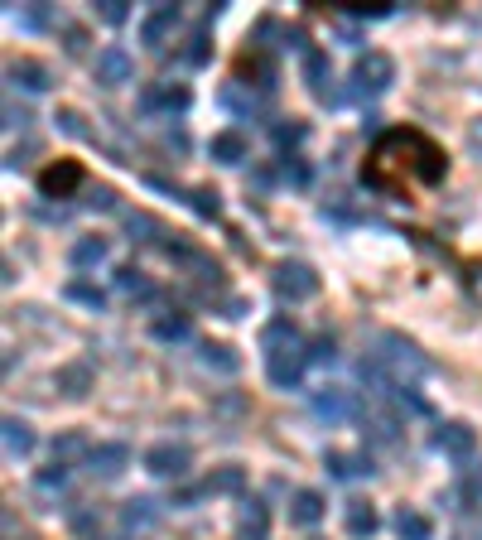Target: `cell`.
Segmentation results:
<instances>
[{
    "label": "cell",
    "instance_id": "obj_1",
    "mask_svg": "<svg viewBox=\"0 0 482 540\" xmlns=\"http://www.w3.org/2000/svg\"><path fill=\"white\" fill-rule=\"evenodd\" d=\"M362 179L376 193H410L415 179L420 184H439L444 179V150L425 131H386L376 140Z\"/></svg>",
    "mask_w": 482,
    "mask_h": 540
},
{
    "label": "cell",
    "instance_id": "obj_2",
    "mask_svg": "<svg viewBox=\"0 0 482 540\" xmlns=\"http://www.w3.org/2000/svg\"><path fill=\"white\" fill-rule=\"evenodd\" d=\"M261 352H266V372L280 391H295L299 377H304V362H309V348L299 338V328L290 319H275L261 333Z\"/></svg>",
    "mask_w": 482,
    "mask_h": 540
},
{
    "label": "cell",
    "instance_id": "obj_3",
    "mask_svg": "<svg viewBox=\"0 0 482 540\" xmlns=\"http://www.w3.org/2000/svg\"><path fill=\"white\" fill-rule=\"evenodd\" d=\"M391 82H396V63L376 49L352 63V97H381Z\"/></svg>",
    "mask_w": 482,
    "mask_h": 540
},
{
    "label": "cell",
    "instance_id": "obj_4",
    "mask_svg": "<svg viewBox=\"0 0 482 540\" xmlns=\"http://www.w3.org/2000/svg\"><path fill=\"white\" fill-rule=\"evenodd\" d=\"M270 285H275V295L290 299V304H304V299L319 295V275H314V266H304V261H280L275 275H270Z\"/></svg>",
    "mask_w": 482,
    "mask_h": 540
},
{
    "label": "cell",
    "instance_id": "obj_5",
    "mask_svg": "<svg viewBox=\"0 0 482 540\" xmlns=\"http://www.w3.org/2000/svg\"><path fill=\"white\" fill-rule=\"evenodd\" d=\"M381 367H391V372H405V377H425L429 372V357L410 338H401V333H381Z\"/></svg>",
    "mask_w": 482,
    "mask_h": 540
},
{
    "label": "cell",
    "instance_id": "obj_6",
    "mask_svg": "<svg viewBox=\"0 0 482 540\" xmlns=\"http://www.w3.org/2000/svg\"><path fill=\"white\" fill-rule=\"evenodd\" d=\"M241 487H246V473H241V468H217V473H208L198 487L174 492V507H193L198 497H232V492H241Z\"/></svg>",
    "mask_w": 482,
    "mask_h": 540
},
{
    "label": "cell",
    "instance_id": "obj_7",
    "mask_svg": "<svg viewBox=\"0 0 482 540\" xmlns=\"http://www.w3.org/2000/svg\"><path fill=\"white\" fill-rule=\"evenodd\" d=\"M145 468H150L155 478H184L188 468H193V454H188V444L164 439V444H155V449L145 454Z\"/></svg>",
    "mask_w": 482,
    "mask_h": 540
},
{
    "label": "cell",
    "instance_id": "obj_8",
    "mask_svg": "<svg viewBox=\"0 0 482 540\" xmlns=\"http://www.w3.org/2000/svg\"><path fill=\"white\" fill-rule=\"evenodd\" d=\"M145 184H150V189L174 193V198H184L198 217H222V198H217V189H179V184H169L164 174H145Z\"/></svg>",
    "mask_w": 482,
    "mask_h": 540
},
{
    "label": "cell",
    "instance_id": "obj_9",
    "mask_svg": "<svg viewBox=\"0 0 482 540\" xmlns=\"http://www.w3.org/2000/svg\"><path fill=\"white\" fill-rule=\"evenodd\" d=\"M179 20H184L179 5H155V10L140 20V44H145V49H164V39L179 29Z\"/></svg>",
    "mask_w": 482,
    "mask_h": 540
},
{
    "label": "cell",
    "instance_id": "obj_10",
    "mask_svg": "<svg viewBox=\"0 0 482 540\" xmlns=\"http://www.w3.org/2000/svg\"><path fill=\"white\" fill-rule=\"evenodd\" d=\"M352 410H357V401H352L348 386H323V391H314V415H319L323 425H343Z\"/></svg>",
    "mask_w": 482,
    "mask_h": 540
},
{
    "label": "cell",
    "instance_id": "obj_11",
    "mask_svg": "<svg viewBox=\"0 0 482 540\" xmlns=\"http://www.w3.org/2000/svg\"><path fill=\"white\" fill-rule=\"evenodd\" d=\"M434 449H439V454H449V459H473L478 434L468 430L463 420H449V425H439V430H434Z\"/></svg>",
    "mask_w": 482,
    "mask_h": 540
},
{
    "label": "cell",
    "instance_id": "obj_12",
    "mask_svg": "<svg viewBox=\"0 0 482 540\" xmlns=\"http://www.w3.org/2000/svg\"><path fill=\"white\" fill-rule=\"evenodd\" d=\"M126 468H131V449H126V444H97V449H92V459H87V473H92V478H102V483L121 478Z\"/></svg>",
    "mask_w": 482,
    "mask_h": 540
},
{
    "label": "cell",
    "instance_id": "obj_13",
    "mask_svg": "<svg viewBox=\"0 0 482 540\" xmlns=\"http://www.w3.org/2000/svg\"><path fill=\"white\" fill-rule=\"evenodd\" d=\"M131 78H135V58L121 44H111V49L97 54V82L102 87H121V82H131Z\"/></svg>",
    "mask_w": 482,
    "mask_h": 540
},
{
    "label": "cell",
    "instance_id": "obj_14",
    "mask_svg": "<svg viewBox=\"0 0 482 540\" xmlns=\"http://www.w3.org/2000/svg\"><path fill=\"white\" fill-rule=\"evenodd\" d=\"M362 434H367L372 444H396V439H401V415L386 410V405H367V410H362Z\"/></svg>",
    "mask_w": 482,
    "mask_h": 540
},
{
    "label": "cell",
    "instance_id": "obj_15",
    "mask_svg": "<svg viewBox=\"0 0 482 540\" xmlns=\"http://www.w3.org/2000/svg\"><path fill=\"white\" fill-rule=\"evenodd\" d=\"M160 502L155 497H131L126 507H121V536H145L155 521H160Z\"/></svg>",
    "mask_w": 482,
    "mask_h": 540
},
{
    "label": "cell",
    "instance_id": "obj_16",
    "mask_svg": "<svg viewBox=\"0 0 482 540\" xmlns=\"http://www.w3.org/2000/svg\"><path fill=\"white\" fill-rule=\"evenodd\" d=\"M5 78L15 82V87H25V92H49V87H54L49 63H39V58H15V63L5 68Z\"/></svg>",
    "mask_w": 482,
    "mask_h": 540
},
{
    "label": "cell",
    "instance_id": "obj_17",
    "mask_svg": "<svg viewBox=\"0 0 482 540\" xmlns=\"http://www.w3.org/2000/svg\"><path fill=\"white\" fill-rule=\"evenodd\" d=\"M304 78H309V92L319 97L323 107H338V92H333V68H328V58L323 54H304Z\"/></svg>",
    "mask_w": 482,
    "mask_h": 540
},
{
    "label": "cell",
    "instance_id": "obj_18",
    "mask_svg": "<svg viewBox=\"0 0 482 540\" xmlns=\"http://www.w3.org/2000/svg\"><path fill=\"white\" fill-rule=\"evenodd\" d=\"M188 107V87L184 82H160V87H145L140 92V111H184Z\"/></svg>",
    "mask_w": 482,
    "mask_h": 540
},
{
    "label": "cell",
    "instance_id": "obj_19",
    "mask_svg": "<svg viewBox=\"0 0 482 540\" xmlns=\"http://www.w3.org/2000/svg\"><path fill=\"white\" fill-rule=\"evenodd\" d=\"M78 184H82L78 160H63V164H54V169H44V174H39V189H44V198H68Z\"/></svg>",
    "mask_w": 482,
    "mask_h": 540
},
{
    "label": "cell",
    "instance_id": "obj_20",
    "mask_svg": "<svg viewBox=\"0 0 482 540\" xmlns=\"http://www.w3.org/2000/svg\"><path fill=\"white\" fill-rule=\"evenodd\" d=\"M92 381H97L92 377V362H63V367L54 372V386L68 396V401H82V396L92 391Z\"/></svg>",
    "mask_w": 482,
    "mask_h": 540
},
{
    "label": "cell",
    "instance_id": "obj_21",
    "mask_svg": "<svg viewBox=\"0 0 482 540\" xmlns=\"http://www.w3.org/2000/svg\"><path fill=\"white\" fill-rule=\"evenodd\" d=\"M323 512H328V502L314 487H299L295 497H290V526H319Z\"/></svg>",
    "mask_w": 482,
    "mask_h": 540
},
{
    "label": "cell",
    "instance_id": "obj_22",
    "mask_svg": "<svg viewBox=\"0 0 482 540\" xmlns=\"http://www.w3.org/2000/svg\"><path fill=\"white\" fill-rule=\"evenodd\" d=\"M0 430H5V454H10V459H29V454H34V430H29L20 415H5Z\"/></svg>",
    "mask_w": 482,
    "mask_h": 540
},
{
    "label": "cell",
    "instance_id": "obj_23",
    "mask_svg": "<svg viewBox=\"0 0 482 540\" xmlns=\"http://www.w3.org/2000/svg\"><path fill=\"white\" fill-rule=\"evenodd\" d=\"M208 155H213L217 164H241L246 160V135L241 131H217L213 140H208Z\"/></svg>",
    "mask_w": 482,
    "mask_h": 540
},
{
    "label": "cell",
    "instance_id": "obj_24",
    "mask_svg": "<svg viewBox=\"0 0 482 540\" xmlns=\"http://www.w3.org/2000/svg\"><path fill=\"white\" fill-rule=\"evenodd\" d=\"M198 362H203L208 372H222V377H232V372H241L237 348H227V343H203V348H198Z\"/></svg>",
    "mask_w": 482,
    "mask_h": 540
},
{
    "label": "cell",
    "instance_id": "obj_25",
    "mask_svg": "<svg viewBox=\"0 0 482 540\" xmlns=\"http://www.w3.org/2000/svg\"><path fill=\"white\" fill-rule=\"evenodd\" d=\"M78 459H92V444H87V434L82 430H68V434H58L54 439V463H78Z\"/></svg>",
    "mask_w": 482,
    "mask_h": 540
},
{
    "label": "cell",
    "instance_id": "obj_26",
    "mask_svg": "<svg viewBox=\"0 0 482 540\" xmlns=\"http://www.w3.org/2000/svg\"><path fill=\"white\" fill-rule=\"evenodd\" d=\"M323 468L333 478H362V473H372V463L362 459V454H343V449H328L323 454Z\"/></svg>",
    "mask_w": 482,
    "mask_h": 540
},
{
    "label": "cell",
    "instance_id": "obj_27",
    "mask_svg": "<svg viewBox=\"0 0 482 540\" xmlns=\"http://www.w3.org/2000/svg\"><path fill=\"white\" fill-rule=\"evenodd\" d=\"M376 526H381V521H376V507H372V502L352 497V502H348V531H352V536H357V540H372Z\"/></svg>",
    "mask_w": 482,
    "mask_h": 540
},
{
    "label": "cell",
    "instance_id": "obj_28",
    "mask_svg": "<svg viewBox=\"0 0 482 540\" xmlns=\"http://www.w3.org/2000/svg\"><path fill=\"white\" fill-rule=\"evenodd\" d=\"M126 232H131V242H155V246H164V222L160 217H150V213H126Z\"/></svg>",
    "mask_w": 482,
    "mask_h": 540
},
{
    "label": "cell",
    "instance_id": "obj_29",
    "mask_svg": "<svg viewBox=\"0 0 482 540\" xmlns=\"http://www.w3.org/2000/svg\"><path fill=\"white\" fill-rule=\"evenodd\" d=\"M107 237H78V242H73V266L78 270H92V266H102V261H107Z\"/></svg>",
    "mask_w": 482,
    "mask_h": 540
},
{
    "label": "cell",
    "instance_id": "obj_30",
    "mask_svg": "<svg viewBox=\"0 0 482 540\" xmlns=\"http://www.w3.org/2000/svg\"><path fill=\"white\" fill-rule=\"evenodd\" d=\"M396 536H401V540H429V536H434V526H429L425 512L401 507V512H396Z\"/></svg>",
    "mask_w": 482,
    "mask_h": 540
},
{
    "label": "cell",
    "instance_id": "obj_31",
    "mask_svg": "<svg viewBox=\"0 0 482 540\" xmlns=\"http://www.w3.org/2000/svg\"><path fill=\"white\" fill-rule=\"evenodd\" d=\"M237 540H266V502H246L241 507Z\"/></svg>",
    "mask_w": 482,
    "mask_h": 540
},
{
    "label": "cell",
    "instance_id": "obj_32",
    "mask_svg": "<svg viewBox=\"0 0 482 540\" xmlns=\"http://www.w3.org/2000/svg\"><path fill=\"white\" fill-rule=\"evenodd\" d=\"M15 25L29 29V34H39V29L54 25V10H49V5H20V10H15Z\"/></svg>",
    "mask_w": 482,
    "mask_h": 540
},
{
    "label": "cell",
    "instance_id": "obj_33",
    "mask_svg": "<svg viewBox=\"0 0 482 540\" xmlns=\"http://www.w3.org/2000/svg\"><path fill=\"white\" fill-rule=\"evenodd\" d=\"M63 295L73 299V304H87V309H107V295L92 285V280H68V290Z\"/></svg>",
    "mask_w": 482,
    "mask_h": 540
},
{
    "label": "cell",
    "instance_id": "obj_34",
    "mask_svg": "<svg viewBox=\"0 0 482 540\" xmlns=\"http://www.w3.org/2000/svg\"><path fill=\"white\" fill-rule=\"evenodd\" d=\"M116 285H121L126 295H140V299L155 295V285L145 280V270H135V266H121V270H116Z\"/></svg>",
    "mask_w": 482,
    "mask_h": 540
},
{
    "label": "cell",
    "instance_id": "obj_35",
    "mask_svg": "<svg viewBox=\"0 0 482 540\" xmlns=\"http://www.w3.org/2000/svg\"><path fill=\"white\" fill-rule=\"evenodd\" d=\"M155 338H160V343H184L188 314H164V319H155Z\"/></svg>",
    "mask_w": 482,
    "mask_h": 540
},
{
    "label": "cell",
    "instance_id": "obj_36",
    "mask_svg": "<svg viewBox=\"0 0 482 540\" xmlns=\"http://www.w3.org/2000/svg\"><path fill=\"white\" fill-rule=\"evenodd\" d=\"M54 121H58V131H63V135H73V140H97V135H92L87 126H82V111H73V107H63V111L54 116Z\"/></svg>",
    "mask_w": 482,
    "mask_h": 540
},
{
    "label": "cell",
    "instance_id": "obj_37",
    "mask_svg": "<svg viewBox=\"0 0 482 540\" xmlns=\"http://www.w3.org/2000/svg\"><path fill=\"white\" fill-rule=\"evenodd\" d=\"M184 63L188 68H203V63H208V29H193V34H188Z\"/></svg>",
    "mask_w": 482,
    "mask_h": 540
},
{
    "label": "cell",
    "instance_id": "obj_38",
    "mask_svg": "<svg viewBox=\"0 0 482 540\" xmlns=\"http://www.w3.org/2000/svg\"><path fill=\"white\" fill-rule=\"evenodd\" d=\"M34 487H39V492H63V487H68V468H63V463H49V468H39Z\"/></svg>",
    "mask_w": 482,
    "mask_h": 540
},
{
    "label": "cell",
    "instance_id": "obj_39",
    "mask_svg": "<svg viewBox=\"0 0 482 540\" xmlns=\"http://www.w3.org/2000/svg\"><path fill=\"white\" fill-rule=\"evenodd\" d=\"M82 203H87V208H97V213H111V208H116V189H111V184H97V189H87Z\"/></svg>",
    "mask_w": 482,
    "mask_h": 540
},
{
    "label": "cell",
    "instance_id": "obj_40",
    "mask_svg": "<svg viewBox=\"0 0 482 540\" xmlns=\"http://www.w3.org/2000/svg\"><path fill=\"white\" fill-rule=\"evenodd\" d=\"M309 362H319V367H328V362H338V343L323 333V338H314L309 343Z\"/></svg>",
    "mask_w": 482,
    "mask_h": 540
},
{
    "label": "cell",
    "instance_id": "obj_41",
    "mask_svg": "<svg viewBox=\"0 0 482 540\" xmlns=\"http://www.w3.org/2000/svg\"><path fill=\"white\" fill-rule=\"evenodd\" d=\"M63 49L78 58V54H87V29L82 25H63Z\"/></svg>",
    "mask_w": 482,
    "mask_h": 540
},
{
    "label": "cell",
    "instance_id": "obj_42",
    "mask_svg": "<svg viewBox=\"0 0 482 540\" xmlns=\"http://www.w3.org/2000/svg\"><path fill=\"white\" fill-rule=\"evenodd\" d=\"M29 107H15V102H5V131H29Z\"/></svg>",
    "mask_w": 482,
    "mask_h": 540
},
{
    "label": "cell",
    "instance_id": "obj_43",
    "mask_svg": "<svg viewBox=\"0 0 482 540\" xmlns=\"http://www.w3.org/2000/svg\"><path fill=\"white\" fill-rule=\"evenodd\" d=\"M275 145H280V150H295V145H304V126H275Z\"/></svg>",
    "mask_w": 482,
    "mask_h": 540
},
{
    "label": "cell",
    "instance_id": "obj_44",
    "mask_svg": "<svg viewBox=\"0 0 482 540\" xmlns=\"http://www.w3.org/2000/svg\"><path fill=\"white\" fill-rule=\"evenodd\" d=\"M97 521H102V516L92 512V507H78V512H73V531H82V536H92V531H97Z\"/></svg>",
    "mask_w": 482,
    "mask_h": 540
},
{
    "label": "cell",
    "instance_id": "obj_45",
    "mask_svg": "<svg viewBox=\"0 0 482 540\" xmlns=\"http://www.w3.org/2000/svg\"><path fill=\"white\" fill-rule=\"evenodd\" d=\"M97 15H102L107 25H126V15H131V10H126L121 0H102V10H97Z\"/></svg>",
    "mask_w": 482,
    "mask_h": 540
},
{
    "label": "cell",
    "instance_id": "obj_46",
    "mask_svg": "<svg viewBox=\"0 0 482 540\" xmlns=\"http://www.w3.org/2000/svg\"><path fill=\"white\" fill-rule=\"evenodd\" d=\"M468 150H473V155L482 160V116L473 121V126H468Z\"/></svg>",
    "mask_w": 482,
    "mask_h": 540
},
{
    "label": "cell",
    "instance_id": "obj_47",
    "mask_svg": "<svg viewBox=\"0 0 482 540\" xmlns=\"http://www.w3.org/2000/svg\"><path fill=\"white\" fill-rule=\"evenodd\" d=\"M285 179H295V184H309V169L299 160H285Z\"/></svg>",
    "mask_w": 482,
    "mask_h": 540
}]
</instances>
